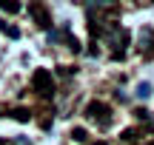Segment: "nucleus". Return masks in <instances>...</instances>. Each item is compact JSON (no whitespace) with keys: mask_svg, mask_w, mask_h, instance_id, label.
Instances as JSON below:
<instances>
[{"mask_svg":"<svg viewBox=\"0 0 154 145\" xmlns=\"http://www.w3.org/2000/svg\"><path fill=\"white\" fill-rule=\"evenodd\" d=\"M32 88L37 91L40 97H51L54 94V80H51L49 68H37V71L32 74Z\"/></svg>","mask_w":154,"mask_h":145,"instance_id":"2","label":"nucleus"},{"mask_svg":"<svg viewBox=\"0 0 154 145\" xmlns=\"http://www.w3.org/2000/svg\"><path fill=\"white\" fill-rule=\"evenodd\" d=\"M0 9H3L6 14H17V11L23 9V6L17 3V0H0Z\"/></svg>","mask_w":154,"mask_h":145,"instance_id":"4","label":"nucleus"},{"mask_svg":"<svg viewBox=\"0 0 154 145\" xmlns=\"http://www.w3.org/2000/svg\"><path fill=\"white\" fill-rule=\"evenodd\" d=\"M137 97H140V100L151 97V85H149V83H140V85H137Z\"/></svg>","mask_w":154,"mask_h":145,"instance_id":"8","label":"nucleus"},{"mask_svg":"<svg viewBox=\"0 0 154 145\" xmlns=\"http://www.w3.org/2000/svg\"><path fill=\"white\" fill-rule=\"evenodd\" d=\"M151 117V111H146V108H140V111H137V120H149Z\"/></svg>","mask_w":154,"mask_h":145,"instance_id":"9","label":"nucleus"},{"mask_svg":"<svg viewBox=\"0 0 154 145\" xmlns=\"http://www.w3.org/2000/svg\"><path fill=\"white\" fill-rule=\"evenodd\" d=\"M72 140H74V142H86V140H88L86 128H72Z\"/></svg>","mask_w":154,"mask_h":145,"instance_id":"7","label":"nucleus"},{"mask_svg":"<svg viewBox=\"0 0 154 145\" xmlns=\"http://www.w3.org/2000/svg\"><path fill=\"white\" fill-rule=\"evenodd\" d=\"M11 117H14L17 123H29V120H32V111H26V108H14Z\"/></svg>","mask_w":154,"mask_h":145,"instance_id":"6","label":"nucleus"},{"mask_svg":"<svg viewBox=\"0 0 154 145\" xmlns=\"http://www.w3.org/2000/svg\"><path fill=\"white\" fill-rule=\"evenodd\" d=\"M86 117L94 120L100 128H109V125H111V108L106 105V102H100V100H91L86 105Z\"/></svg>","mask_w":154,"mask_h":145,"instance_id":"1","label":"nucleus"},{"mask_svg":"<svg viewBox=\"0 0 154 145\" xmlns=\"http://www.w3.org/2000/svg\"><path fill=\"white\" fill-rule=\"evenodd\" d=\"M29 14L34 17V23H37L40 28H49L51 26V14H49V9H46L43 0H29Z\"/></svg>","mask_w":154,"mask_h":145,"instance_id":"3","label":"nucleus"},{"mask_svg":"<svg viewBox=\"0 0 154 145\" xmlns=\"http://www.w3.org/2000/svg\"><path fill=\"white\" fill-rule=\"evenodd\" d=\"M0 31H3L6 37H11V40H17V37H20V28H14L11 23H6V20H0Z\"/></svg>","mask_w":154,"mask_h":145,"instance_id":"5","label":"nucleus"},{"mask_svg":"<svg viewBox=\"0 0 154 145\" xmlns=\"http://www.w3.org/2000/svg\"><path fill=\"white\" fill-rule=\"evenodd\" d=\"M0 145H11V142H9V140H0Z\"/></svg>","mask_w":154,"mask_h":145,"instance_id":"10","label":"nucleus"}]
</instances>
